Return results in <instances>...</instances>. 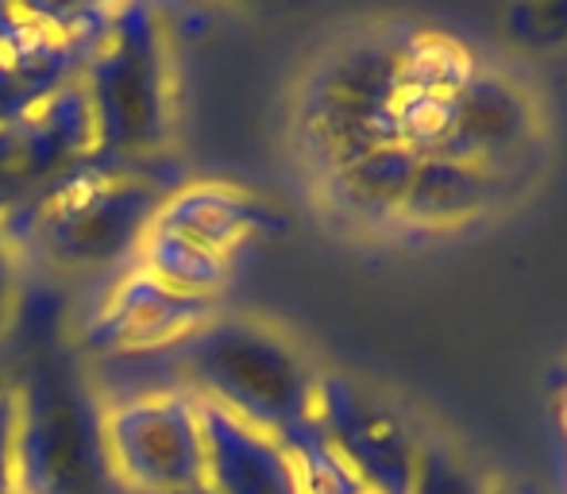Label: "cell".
Wrapping results in <instances>:
<instances>
[{
	"mask_svg": "<svg viewBox=\"0 0 567 494\" xmlns=\"http://www.w3.org/2000/svg\"><path fill=\"white\" fill-rule=\"evenodd\" d=\"M398 35H374L324 59L306 97V140L332 171L379 147H398Z\"/></svg>",
	"mask_w": 567,
	"mask_h": 494,
	"instance_id": "1",
	"label": "cell"
},
{
	"mask_svg": "<svg viewBox=\"0 0 567 494\" xmlns=\"http://www.w3.org/2000/svg\"><path fill=\"white\" fill-rule=\"evenodd\" d=\"M313 418L324 441L359 475L367 494H410L425 436L386 398H374L348 379L321 382Z\"/></svg>",
	"mask_w": 567,
	"mask_h": 494,
	"instance_id": "2",
	"label": "cell"
},
{
	"mask_svg": "<svg viewBox=\"0 0 567 494\" xmlns=\"http://www.w3.org/2000/svg\"><path fill=\"white\" fill-rule=\"evenodd\" d=\"M533 135V109L517 85L494 74H475L467 90L455 97L449 135L429 158L467 163L491 171L517 155Z\"/></svg>",
	"mask_w": 567,
	"mask_h": 494,
	"instance_id": "3",
	"label": "cell"
},
{
	"mask_svg": "<svg viewBox=\"0 0 567 494\" xmlns=\"http://www.w3.org/2000/svg\"><path fill=\"white\" fill-rule=\"evenodd\" d=\"M494 186L498 178L491 171L449 163V158H421L398 217L413 225H452V220L478 217L491 205Z\"/></svg>",
	"mask_w": 567,
	"mask_h": 494,
	"instance_id": "4",
	"label": "cell"
},
{
	"mask_svg": "<svg viewBox=\"0 0 567 494\" xmlns=\"http://www.w3.org/2000/svg\"><path fill=\"white\" fill-rule=\"evenodd\" d=\"M417 163L421 155H413L410 147H379L332 171V186L340 202L359 217H394L417 174Z\"/></svg>",
	"mask_w": 567,
	"mask_h": 494,
	"instance_id": "5",
	"label": "cell"
},
{
	"mask_svg": "<svg viewBox=\"0 0 567 494\" xmlns=\"http://www.w3.org/2000/svg\"><path fill=\"white\" fill-rule=\"evenodd\" d=\"M475 78V62L455 39L441 31H402L398 51V90L460 97Z\"/></svg>",
	"mask_w": 567,
	"mask_h": 494,
	"instance_id": "6",
	"label": "cell"
},
{
	"mask_svg": "<svg viewBox=\"0 0 567 494\" xmlns=\"http://www.w3.org/2000/svg\"><path fill=\"white\" fill-rule=\"evenodd\" d=\"M298 449H293L290 464H293V483L298 494H367V487L359 483V475L351 472V464L324 441L317 418L301 421L290 429Z\"/></svg>",
	"mask_w": 567,
	"mask_h": 494,
	"instance_id": "7",
	"label": "cell"
},
{
	"mask_svg": "<svg viewBox=\"0 0 567 494\" xmlns=\"http://www.w3.org/2000/svg\"><path fill=\"white\" fill-rule=\"evenodd\" d=\"M452 116H455V97L421 93V90H398V97H394L398 147H410L413 155L429 158L441 147L444 135H449Z\"/></svg>",
	"mask_w": 567,
	"mask_h": 494,
	"instance_id": "8",
	"label": "cell"
},
{
	"mask_svg": "<svg viewBox=\"0 0 567 494\" xmlns=\"http://www.w3.org/2000/svg\"><path fill=\"white\" fill-rule=\"evenodd\" d=\"M494 483L475 460L455 452L449 441H433L429 436L421 444L417 475H413L410 494H491Z\"/></svg>",
	"mask_w": 567,
	"mask_h": 494,
	"instance_id": "9",
	"label": "cell"
},
{
	"mask_svg": "<svg viewBox=\"0 0 567 494\" xmlns=\"http://www.w3.org/2000/svg\"><path fill=\"white\" fill-rule=\"evenodd\" d=\"M491 494H514V491H506V487H494Z\"/></svg>",
	"mask_w": 567,
	"mask_h": 494,
	"instance_id": "10",
	"label": "cell"
}]
</instances>
